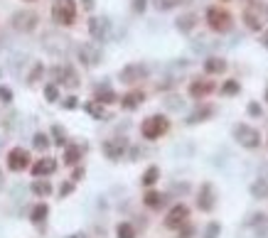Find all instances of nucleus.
Returning a JSON list of instances; mask_svg holds the SVG:
<instances>
[{
	"label": "nucleus",
	"instance_id": "obj_4",
	"mask_svg": "<svg viewBox=\"0 0 268 238\" xmlns=\"http://www.w3.org/2000/svg\"><path fill=\"white\" fill-rule=\"evenodd\" d=\"M207 25L214 32H229L231 29V13L219 8V5H214V8L207 10Z\"/></svg>",
	"mask_w": 268,
	"mask_h": 238
},
{
	"label": "nucleus",
	"instance_id": "obj_16",
	"mask_svg": "<svg viewBox=\"0 0 268 238\" xmlns=\"http://www.w3.org/2000/svg\"><path fill=\"white\" fill-rule=\"evenodd\" d=\"M143 101H145V94H143L141 88H136V91H128L126 96L121 98V106H123L126 111H136Z\"/></svg>",
	"mask_w": 268,
	"mask_h": 238
},
{
	"label": "nucleus",
	"instance_id": "obj_26",
	"mask_svg": "<svg viewBox=\"0 0 268 238\" xmlns=\"http://www.w3.org/2000/svg\"><path fill=\"white\" fill-rule=\"evenodd\" d=\"M86 113L94 115V118H103V115H106L103 103H99V101H89V103H86Z\"/></svg>",
	"mask_w": 268,
	"mask_h": 238
},
{
	"label": "nucleus",
	"instance_id": "obj_8",
	"mask_svg": "<svg viewBox=\"0 0 268 238\" xmlns=\"http://www.w3.org/2000/svg\"><path fill=\"white\" fill-rule=\"evenodd\" d=\"M118 76H121V81H123V84H138V81H143V79L148 76V67L141 64V62H133V64L123 67Z\"/></svg>",
	"mask_w": 268,
	"mask_h": 238
},
{
	"label": "nucleus",
	"instance_id": "obj_1",
	"mask_svg": "<svg viewBox=\"0 0 268 238\" xmlns=\"http://www.w3.org/2000/svg\"><path fill=\"white\" fill-rule=\"evenodd\" d=\"M268 22V5H263L261 0H251L244 8V25L251 32H263Z\"/></svg>",
	"mask_w": 268,
	"mask_h": 238
},
{
	"label": "nucleus",
	"instance_id": "obj_7",
	"mask_svg": "<svg viewBox=\"0 0 268 238\" xmlns=\"http://www.w3.org/2000/svg\"><path fill=\"white\" fill-rule=\"evenodd\" d=\"M187 219H190V209H187L184 204H175V206L168 211V216H165V228L180 231V228L187 224Z\"/></svg>",
	"mask_w": 268,
	"mask_h": 238
},
{
	"label": "nucleus",
	"instance_id": "obj_41",
	"mask_svg": "<svg viewBox=\"0 0 268 238\" xmlns=\"http://www.w3.org/2000/svg\"><path fill=\"white\" fill-rule=\"evenodd\" d=\"M82 177H84V169H74V182L82 180Z\"/></svg>",
	"mask_w": 268,
	"mask_h": 238
},
{
	"label": "nucleus",
	"instance_id": "obj_21",
	"mask_svg": "<svg viewBox=\"0 0 268 238\" xmlns=\"http://www.w3.org/2000/svg\"><path fill=\"white\" fill-rule=\"evenodd\" d=\"M163 201H165V196L160 194V192H145V196H143V204L150 206V209H160Z\"/></svg>",
	"mask_w": 268,
	"mask_h": 238
},
{
	"label": "nucleus",
	"instance_id": "obj_35",
	"mask_svg": "<svg viewBox=\"0 0 268 238\" xmlns=\"http://www.w3.org/2000/svg\"><path fill=\"white\" fill-rule=\"evenodd\" d=\"M145 8H148V0H133V10L136 13H143Z\"/></svg>",
	"mask_w": 268,
	"mask_h": 238
},
{
	"label": "nucleus",
	"instance_id": "obj_2",
	"mask_svg": "<svg viewBox=\"0 0 268 238\" xmlns=\"http://www.w3.org/2000/svg\"><path fill=\"white\" fill-rule=\"evenodd\" d=\"M52 20L59 27H71L76 22V3L74 0H55L52 5Z\"/></svg>",
	"mask_w": 268,
	"mask_h": 238
},
{
	"label": "nucleus",
	"instance_id": "obj_15",
	"mask_svg": "<svg viewBox=\"0 0 268 238\" xmlns=\"http://www.w3.org/2000/svg\"><path fill=\"white\" fill-rule=\"evenodd\" d=\"M126 153V142L123 140H106L103 142V155L109 160H121Z\"/></svg>",
	"mask_w": 268,
	"mask_h": 238
},
{
	"label": "nucleus",
	"instance_id": "obj_5",
	"mask_svg": "<svg viewBox=\"0 0 268 238\" xmlns=\"http://www.w3.org/2000/svg\"><path fill=\"white\" fill-rule=\"evenodd\" d=\"M234 138L239 145L244 147H249V150H254L261 145V133L256 130L254 126H246V123H239V126H234Z\"/></svg>",
	"mask_w": 268,
	"mask_h": 238
},
{
	"label": "nucleus",
	"instance_id": "obj_9",
	"mask_svg": "<svg viewBox=\"0 0 268 238\" xmlns=\"http://www.w3.org/2000/svg\"><path fill=\"white\" fill-rule=\"evenodd\" d=\"M197 206L202 211H212L214 206H217V192H214V184L212 182H204L202 187H199Z\"/></svg>",
	"mask_w": 268,
	"mask_h": 238
},
{
	"label": "nucleus",
	"instance_id": "obj_24",
	"mask_svg": "<svg viewBox=\"0 0 268 238\" xmlns=\"http://www.w3.org/2000/svg\"><path fill=\"white\" fill-rule=\"evenodd\" d=\"M32 194L49 196V194H52V184L47 182V180H35V182H32Z\"/></svg>",
	"mask_w": 268,
	"mask_h": 238
},
{
	"label": "nucleus",
	"instance_id": "obj_36",
	"mask_svg": "<svg viewBox=\"0 0 268 238\" xmlns=\"http://www.w3.org/2000/svg\"><path fill=\"white\" fill-rule=\"evenodd\" d=\"M71 189H74V184H71V182H64L62 187H59V196H67V194H71Z\"/></svg>",
	"mask_w": 268,
	"mask_h": 238
},
{
	"label": "nucleus",
	"instance_id": "obj_33",
	"mask_svg": "<svg viewBox=\"0 0 268 238\" xmlns=\"http://www.w3.org/2000/svg\"><path fill=\"white\" fill-rule=\"evenodd\" d=\"M0 101L3 103H13V91L8 86H0Z\"/></svg>",
	"mask_w": 268,
	"mask_h": 238
},
{
	"label": "nucleus",
	"instance_id": "obj_12",
	"mask_svg": "<svg viewBox=\"0 0 268 238\" xmlns=\"http://www.w3.org/2000/svg\"><path fill=\"white\" fill-rule=\"evenodd\" d=\"M89 35H91L96 42H103L106 35H109V20H106V17H91V20H89Z\"/></svg>",
	"mask_w": 268,
	"mask_h": 238
},
{
	"label": "nucleus",
	"instance_id": "obj_44",
	"mask_svg": "<svg viewBox=\"0 0 268 238\" xmlns=\"http://www.w3.org/2000/svg\"><path fill=\"white\" fill-rule=\"evenodd\" d=\"M219 3H229V0H219Z\"/></svg>",
	"mask_w": 268,
	"mask_h": 238
},
{
	"label": "nucleus",
	"instance_id": "obj_13",
	"mask_svg": "<svg viewBox=\"0 0 268 238\" xmlns=\"http://www.w3.org/2000/svg\"><path fill=\"white\" fill-rule=\"evenodd\" d=\"M212 91H214V84L212 81H207V79H195V81L190 84V96L199 98V101H202L204 96H209Z\"/></svg>",
	"mask_w": 268,
	"mask_h": 238
},
{
	"label": "nucleus",
	"instance_id": "obj_29",
	"mask_svg": "<svg viewBox=\"0 0 268 238\" xmlns=\"http://www.w3.org/2000/svg\"><path fill=\"white\" fill-rule=\"evenodd\" d=\"M32 145H35L37 150H47V147H49V138H47L44 133H37V135L32 138Z\"/></svg>",
	"mask_w": 268,
	"mask_h": 238
},
{
	"label": "nucleus",
	"instance_id": "obj_20",
	"mask_svg": "<svg viewBox=\"0 0 268 238\" xmlns=\"http://www.w3.org/2000/svg\"><path fill=\"white\" fill-rule=\"evenodd\" d=\"M94 101H99V103H116L118 101V96H116V91L113 88H109V86H101V88H96V96H94Z\"/></svg>",
	"mask_w": 268,
	"mask_h": 238
},
{
	"label": "nucleus",
	"instance_id": "obj_23",
	"mask_svg": "<svg viewBox=\"0 0 268 238\" xmlns=\"http://www.w3.org/2000/svg\"><path fill=\"white\" fill-rule=\"evenodd\" d=\"M157 177H160V169L155 167V165H150V167L143 172V177H141V182L143 187H153V184L157 182Z\"/></svg>",
	"mask_w": 268,
	"mask_h": 238
},
{
	"label": "nucleus",
	"instance_id": "obj_3",
	"mask_svg": "<svg viewBox=\"0 0 268 238\" xmlns=\"http://www.w3.org/2000/svg\"><path fill=\"white\" fill-rule=\"evenodd\" d=\"M168 128H170V121L165 118V115H150V118H145L143 121V126H141V133H143V138L145 140H157L160 135H165L168 133Z\"/></svg>",
	"mask_w": 268,
	"mask_h": 238
},
{
	"label": "nucleus",
	"instance_id": "obj_27",
	"mask_svg": "<svg viewBox=\"0 0 268 238\" xmlns=\"http://www.w3.org/2000/svg\"><path fill=\"white\" fill-rule=\"evenodd\" d=\"M116 236H118V238H136V228L123 221V224L116 226Z\"/></svg>",
	"mask_w": 268,
	"mask_h": 238
},
{
	"label": "nucleus",
	"instance_id": "obj_43",
	"mask_svg": "<svg viewBox=\"0 0 268 238\" xmlns=\"http://www.w3.org/2000/svg\"><path fill=\"white\" fill-rule=\"evenodd\" d=\"M266 101H268V88H266Z\"/></svg>",
	"mask_w": 268,
	"mask_h": 238
},
{
	"label": "nucleus",
	"instance_id": "obj_40",
	"mask_svg": "<svg viewBox=\"0 0 268 238\" xmlns=\"http://www.w3.org/2000/svg\"><path fill=\"white\" fill-rule=\"evenodd\" d=\"M82 5H84V10H94V0H82Z\"/></svg>",
	"mask_w": 268,
	"mask_h": 238
},
{
	"label": "nucleus",
	"instance_id": "obj_39",
	"mask_svg": "<svg viewBox=\"0 0 268 238\" xmlns=\"http://www.w3.org/2000/svg\"><path fill=\"white\" fill-rule=\"evenodd\" d=\"M261 44H263V47L268 49V27L263 29V32H261Z\"/></svg>",
	"mask_w": 268,
	"mask_h": 238
},
{
	"label": "nucleus",
	"instance_id": "obj_38",
	"mask_svg": "<svg viewBox=\"0 0 268 238\" xmlns=\"http://www.w3.org/2000/svg\"><path fill=\"white\" fill-rule=\"evenodd\" d=\"M64 108H76V98L69 96L67 101H64Z\"/></svg>",
	"mask_w": 268,
	"mask_h": 238
},
{
	"label": "nucleus",
	"instance_id": "obj_6",
	"mask_svg": "<svg viewBox=\"0 0 268 238\" xmlns=\"http://www.w3.org/2000/svg\"><path fill=\"white\" fill-rule=\"evenodd\" d=\"M10 22H13V27L17 32H32V29L37 27L40 17H37V13H32V10H17Z\"/></svg>",
	"mask_w": 268,
	"mask_h": 238
},
{
	"label": "nucleus",
	"instance_id": "obj_22",
	"mask_svg": "<svg viewBox=\"0 0 268 238\" xmlns=\"http://www.w3.org/2000/svg\"><path fill=\"white\" fill-rule=\"evenodd\" d=\"M47 214H49V206H47V204H37V206H35V209H32V214H30V219H32V224H44V219H47Z\"/></svg>",
	"mask_w": 268,
	"mask_h": 238
},
{
	"label": "nucleus",
	"instance_id": "obj_34",
	"mask_svg": "<svg viewBox=\"0 0 268 238\" xmlns=\"http://www.w3.org/2000/svg\"><path fill=\"white\" fill-rule=\"evenodd\" d=\"M52 133H55V135H57V145H59V147H62V145H64V130H62V128H59V126H55V128H52Z\"/></svg>",
	"mask_w": 268,
	"mask_h": 238
},
{
	"label": "nucleus",
	"instance_id": "obj_14",
	"mask_svg": "<svg viewBox=\"0 0 268 238\" xmlns=\"http://www.w3.org/2000/svg\"><path fill=\"white\" fill-rule=\"evenodd\" d=\"M55 169H57V160H55V157H42V160H37V162L32 165V174L40 180V177L52 174Z\"/></svg>",
	"mask_w": 268,
	"mask_h": 238
},
{
	"label": "nucleus",
	"instance_id": "obj_25",
	"mask_svg": "<svg viewBox=\"0 0 268 238\" xmlns=\"http://www.w3.org/2000/svg\"><path fill=\"white\" fill-rule=\"evenodd\" d=\"M195 15L192 13H187V15H182V17H177V29L180 32H192V27H195Z\"/></svg>",
	"mask_w": 268,
	"mask_h": 238
},
{
	"label": "nucleus",
	"instance_id": "obj_37",
	"mask_svg": "<svg viewBox=\"0 0 268 238\" xmlns=\"http://www.w3.org/2000/svg\"><path fill=\"white\" fill-rule=\"evenodd\" d=\"M249 113H251V115H261V108H258V103H249Z\"/></svg>",
	"mask_w": 268,
	"mask_h": 238
},
{
	"label": "nucleus",
	"instance_id": "obj_45",
	"mask_svg": "<svg viewBox=\"0 0 268 238\" xmlns=\"http://www.w3.org/2000/svg\"><path fill=\"white\" fill-rule=\"evenodd\" d=\"M30 3H32V0H30Z\"/></svg>",
	"mask_w": 268,
	"mask_h": 238
},
{
	"label": "nucleus",
	"instance_id": "obj_18",
	"mask_svg": "<svg viewBox=\"0 0 268 238\" xmlns=\"http://www.w3.org/2000/svg\"><path fill=\"white\" fill-rule=\"evenodd\" d=\"M204 71H207V74H224L226 62L222 56H209V59H204Z\"/></svg>",
	"mask_w": 268,
	"mask_h": 238
},
{
	"label": "nucleus",
	"instance_id": "obj_30",
	"mask_svg": "<svg viewBox=\"0 0 268 238\" xmlns=\"http://www.w3.org/2000/svg\"><path fill=\"white\" fill-rule=\"evenodd\" d=\"M44 96H47L49 103L59 101V88H57V84H47V86H44Z\"/></svg>",
	"mask_w": 268,
	"mask_h": 238
},
{
	"label": "nucleus",
	"instance_id": "obj_10",
	"mask_svg": "<svg viewBox=\"0 0 268 238\" xmlns=\"http://www.w3.org/2000/svg\"><path fill=\"white\" fill-rule=\"evenodd\" d=\"M8 167L13 172H22V169L30 167V153L25 147H13L8 153Z\"/></svg>",
	"mask_w": 268,
	"mask_h": 238
},
{
	"label": "nucleus",
	"instance_id": "obj_19",
	"mask_svg": "<svg viewBox=\"0 0 268 238\" xmlns=\"http://www.w3.org/2000/svg\"><path fill=\"white\" fill-rule=\"evenodd\" d=\"M79 160H82V147L79 145H67V150H64V165H79Z\"/></svg>",
	"mask_w": 268,
	"mask_h": 238
},
{
	"label": "nucleus",
	"instance_id": "obj_31",
	"mask_svg": "<svg viewBox=\"0 0 268 238\" xmlns=\"http://www.w3.org/2000/svg\"><path fill=\"white\" fill-rule=\"evenodd\" d=\"M239 81H234V79H231V81H226L224 86H222V94H224V96H234V94H239Z\"/></svg>",
	"mask_w": 268,
	"mask_h": 238
},
{
	"label": "nucleus",
	"instance_id": "obj_42",
	"mask_svg": "<svg viewBox=\"0 0 268 238\" xmlns=\"http://www.w3.org/2000/svg\"><path fill=\"white\" fill-rule=\"evenodd\" d=\"M187 236H192V226H187V228L182 226V238H187Z\"/></svg>",
	"mask_w": 268,
	"mask_h": 238
},
{
	"label": "nucleus",
	"instance_id": "obj_17",
	"mask_svg": "<svg viewBox=\"0 0 268 238\" xmlns=\"http://www.w3.org/2000/svg\"><path fill=\"white\" fill-rule=\"evenodd\" d=\"M57 79H59V84L67 86V88H74V86L79 84L76 71L69 69V67H57Z\"/></svg>",
	"mask_w": 268,
	"mask_h": 238
},
{
	"label": "nucleus",
	"instance_id": "obj_28",
	"mask_svg": "<svg viewBox=\"0 0 268 238\" xmlns=\"http://www.w3.org/2000/svg\"><path fill=\"white\" fill-rule=\"evenodd\" d=\"M212 113H214V108H199L197 113H192V115L187 118V123H199L202 118H209Z\"/></svg>",
	"mask_w": 268,
	"mask_h": 238
},
{
	"label": "nucleus",
	"instance_id": "obj_11",
	"mask_svg": "<svg viewBox=\"0 0 268 238\" xmlns=\"http://www.w3.org/2000/svg\"><path fill=\"white\" fill-rule=\"evenodd\" d=\"M76 54H79V59H82L84 67H96V64L101 62V49L96 47V44H89V42L82 44Z\"/></svg>",
	"mask_w": 268,
	"mask_h": 238
},
{
	"label": "nucleus",
	"instance_id": "obj_32",
	"mask_svg": "<svg viewBox=\"0 0 268 238\" xmlns=\"http://www.w3.org/2000/svg\"><path fill=\"white\" fill-rule=\"evenodd\" d=\"M219 231H222V226L217 224V221H212V224L207 226V231H204V238H217L219 236Z\"/></svg>",
	"mask_w": 268,
	"mask_h": 238
}]
</instances>
